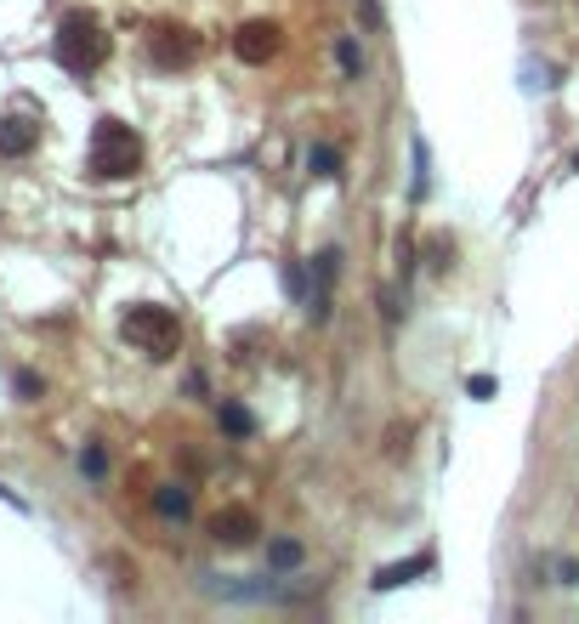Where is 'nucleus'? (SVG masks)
Instances as JSON below:
<instances>
[{
  "mask_svg": "<svg viewBox=\"0 0 579 624\" xmlns=\"http://www.w3.org/2000/svg\"><path fill=\"white\" fill-rule=\"evenodd\" d=\"M103 57H108V35H103V23L91 18V12H69V18L57 23V63H63L69 74L103 69Z\"/></svg>",
  "mask_w": 579,
  "mask_h": 624,
  "instance_id": "nucleus-1",
  "label": "nucleus"
},
{
  "mask_svg": "<svg viewBox=\"0 0 579 624\" xmlns=\"http://www.w3.org/2000/svg\"><path fill=\"white\" fill-rule=\"evenodd\" d=\"M120 335L137 352H148V358H171V352L182 347V324H176V312L171 307H154V301H142V307L125 312Z\"/></svg>",
  "mask_w": 579,
  "mask_h": 624,
  "instance_id": "nucleus-2",
  "label": "nucleus"
},
{
  "mask_svg": "<svg viewBox=\"0 0 579 624\" xmlns=\"http://www.w3.org/2000/svg\"><path fill=\"white\" fill-rule=\"evenodd\" d=\"M142 165V142L131 125L120 120H103L91 131V171L103 176V182H120V176H137Z\"/></svg>",
  "mask_w": 579,
  "mask_h": 624,
  "instance_id": "nucleus-3",
  "label": "nucleus"
},
{
  "mask_svg": "<svg viewBox=\"0 0 579 624\" xmlns=\"http://www.w3.org/2000/svg\"><path fill=\"white\" fill-rule=\"evenodd\" d=\"M256 534H262V528H256V511H250V505H228V511H216L211 517V539L216 545H228V551L250 545Z\"/></svg>",
  "mask_w": 579,
  "mask_h": 624,
  "instance_id": "nucleus-4",
  "label": "nucleus"
},
{
  "mask_svg": "<svg viewBox=\"0 0 579 624\" xmlns=\"http://www.w3.org/2000/svg\"><path fill=\"white\" fill-rule=\"evenodd\" d=\"M279 46H284V35H279V23H245L239 35H233V52L245 57V63H267V57H279Z\"/></svg>",
  "mask_w": 579,
  "mask_h": 624,
  "instance_id": "nucleus-5",
  "label": "nucleus"
},
{
  "mask_svg": "<svg viewBox=\"0 0 579 624\" xmlns=\"http://www.w3.org/2000/svg\"><path fill=\"white\" fill-rule=\"evenodd\" d=\"M154 57L165 63V69H182V63H193V40L182 35V29H154Z\"/></svg>",
  "mask_w": 579,
  "mask_h": 624,
  "instance_id": "nucleus-6",
  "label": "nucleus"
},
{
  "mask_svg": "<svg viewBox=\"0 0 579 624\" xmlns=\"http://www.w3.org/2000/svg\"><path fill=\"white\" fill-rule=\"evenodd\" d=\"M29 148H35V125L29 120H0V154L18 159V154H29Z\"/></svg>",
  "mask_w": 579,
  "mask_h": 624,
  "instance_id": "nucleus-7",
  "label": "nucleus"
},
{
  "mask_svg": "<svg viewBox=\"0 0 579 624\" xmlns=\"http://www.w3.org/2000/svg\"><path fill=\"white\" fill-rule=\"evenodd\" d=\"M415 573H432V551L409 556V562H398V568H381V579H375V590H392V585H404V579H415Z\"/></svg>",
  "mask_w": 579,
  "mask_h": 624,
  "instance_id": "nucleus-8",
  "label": "nucleus"
},
{
  "mask_svg": "<svg viewBox=\"0 0 579 624\" xmlns=\"http://www.w3.org/2000/svg\"><path fill=\"white\" fill-rule=\"evenodd\" d=\"M154 511H159L165 522H188V511H193L188 488H159V494H154Z\"/></svg>",
  "mask_w": 579,
  "mask_h": 624,
  "instance_id": "nucleus-9",
  "label": "nucleus"
},
{
  "mask_svg": "<svg viewBox=\"0 0 579 624\" xmlns=\"http://www.w3.org/2000/svg\"><path fill=\"white\" fill-rule=\"evenodd\" d=\"M301 539H273V545H267V568L273 573H296L301 568Z\"/></svg>",
  "mask_w": 579,
  "mask_h": 624,
  "instance_id": "nucleus-10",
  "label": "nucleus"
},
{
  "mask_svg": "<svg viewBox=\"0 0 579 624\" xmlns=\"http://www.w3.org/2000/svg\"><path fill=\"white\" fill-rule=\"evenodd\" d=\"M307 171L324 176V182H335V176H341V154H335L330 142H313V148H307Z\"/></svg>",
  "mask_w": 579,
  "mask_h": 624,
  "instance_id": "nucleus-11",
  "label": "nucleus"
},
{
  "mask_svg": "<svg viewBox=\"0 0 579 624\" xmlns=\"http://www.w3.org/2000/svg\"><path fill=\"white\" fill-rule=\"evenodd\" d=\"M222 432H228V437H250V432H256L250 409H239V403H222Z\"/></svg>",
  "mask_w": 579,
  "mask_h": 624,
  "instance_id": "nucleus-12",
  "label": "nucleus"
},
{
  "mask_svg": "<svg viewBox=\"0 0 579 624\" xmlns=\"http://www.w3.org/2000/svg\"><path fill=\"white\" fill-rule=\"evenodd\" d=\"M335 57H341V74H352V80L364 74V52H358V40H352V35H341V46H335Z\"/></svg>",
  "mask_w": 579,
  "mask_h": 624,
  "instance_id": "nucleus-13",
  "label": "nucleus"
},
{
  "mask_svg": "<svg viewBox=\"0 0 579 624\" xmlns=\"http://www.w3.org/2000/svg\"><path fill=\"white\" fill-rule=\"evenodd\" d=\"M80 471H86V477H103V471H108L103 449H86V454H80Z\"/></svg>",
  "mask_w": 579,
  "mask_h": 624,
  "instance_id": "nucleus-14",
  "label": "nucleus"
},
{
  "mask_svg": "<svg viewBox=\"0 0 579 624\" xmlns=\"http://www.w3.org/2000/svg\"><path fill=\"white\" fill-rule=\"evenodd\" d=\"M415 199H426V142H415Z\"/></svg>",
  "mask_w": 579,
  "mask_h": 624,
  "instance_id": "nucleus-15",
  "label": "nucleus"
},
{
  "mask_svg": "<svg viewBox=\"0 0 579 624\" xmlns=\"http://www.w3.org/2000/svg\"><path fill=\"white\" fill-rule=\"evenodd\" d=\"M364 18H369V29H386V12H381V0H364Z\"/></svg>",
  "mask_w": 579,
  "mask_h": 624,
  "instance_id": "nucleus-16",
  "label": "nucleus"
},
{
  "mask_svg": "<svg viewBox=\"0 0 579 624\" xmlns=\"http://www.w3.org/2000/svg\"><path fill=\"white\" fill-rule=\"evenodd\" d=\"M472 398H494V381H489V375H472Z\"/></svg>",
  "mask_w": 579,
  "mask_h": 624,
  "instance_id": "nucleus-17",
  "label": "nucleus"
},
{
  "mask_svg": "<svg viewBox=\"0 0 579 624\" xmlns=\"http://www.w3.org/2000/svg\"><path fill=\"white\" fill-rule=\"evenodd\" d=\"M574 171H579V154H574Z\"/></svg>",
  "mask_w": 579,
  "mask_h": 624,
  "instance_id": "nucleus-18",
  "label": "nucleus"
}]
</instances>
